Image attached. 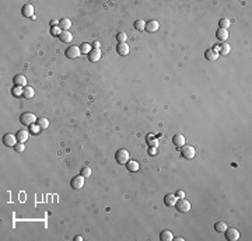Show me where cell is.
<instances>
[{
  "instance_id": "22",
  "label": "cell",
  "mask_w": 252,
  "mask_h": 241,
  "mask_svg": "<svg viewBox=\"0 0 252 241\" xmlns=\"http://www.w3.org/2000/svg\"><path fill=\"white\" fill-rule=\"evenodd\" d=\"M59 38H60L62 42H71V40H73V35H71L69 31H62V34L59 35Z\"/></svg>"
},
{
  "instance_id": "23",
  "label": "cell",
  "mask_w": 252,
  "mask_h": 241,
  "mask_svg": "<svg viewBox=\"0 0 252 241\" xmlns=\"http://www.w3.org/2000/svg\"><path fill=\"white\" fill-rule=\"evenodd\" d=\"M205 56H206V59H207V60H216V59L218 58V53L214 52L213 49H207L205 52Z\"/></svg>"
},
{
  "instance_id": "5",
  "label": "cell",
  "mask_w": 252,
  "mask_h": 241,
  "mask_svg": "<svg viewBox=\"0 0 252 241\" xmlns=\"http://www.w3.org/2000/svg\"><path fill=\"white\" fill-rule=\"evenodd\" d=\"M181 154H182V157H185V158H193L195 156H196V152H195V149H193V146H182L181 147Z\"/></svg>"
},
{
  "instance_id": "19",
  "label": "cell",
  "mask_w": 252,
  "mask_h": 241,
  "mask_svg": "<svg viewBox=\"0 0 252 241\" xmlns=\"http://www.w3.org/2000/svg\"><path fill=\"white\" fill-rule=\"evenodd\" d=\"M23 97L24 98H32L34 97V88H32V87H28V86L23 87Z\"/></svg>"
},
{
  "instance_id": "24",
  "label": "cell",
  "mask_w": 252,
  "mask_h": 241,
  "mask_svg": "<svg viewBox=\"0 0 252 241\" xmlns=\"http://www.w3.org/2000/svg\"><path fill=\"white\" fill-rule=\"evenodd\" d=\"M214 228H216V231H218V233H224V231L227 230V224L224 222H217L214 224Z\"/></svg>"
},
{
  "instance_id": "13",
  "label": "cell",
  "mask_w": 252,
  "mask_h": 241,
  "mask_svg": "<svg viewBox=\"0 0 252 241\" xmlns=\"http://www.w3.org/2000/svg\"><path fill=\"white\" fill-rule=\"evenodd\" d=\"M90 62H98L101 59V51L100 49H91V52L88 53Z\"/></svg>"
},
{
  "instance_id": "31",
  "label": "cell",
  "mask_w": 252,
  "mask_h": 241,
  "mask_svg": "<svg viewBox=\"0 0 252 241\" xmlns=\"http://www.w3.org/2000/svg\"><path fill=\"white\" fill-rule=\"evenodd\" d=\"M29 131H31L32 133H35V135H37V133H39V131H41V126L38 125V123H37V125H35V123H34V125H31V126H29Z\"/></svg>"
},
{
  "instance_id": "30",
  "label": "cell",
  "mask_w": 252,
  "mask_h": 241,
  "mask_svg": "<svg viewBox=\"0 0 252 241\" xmlns=\"http://www.w3.org/2000/svg\"><path fill=\"white\" fill-rule=\"evenodd\" d=\"M80 174L86 178V177H90L91 175V168H88V167H84V168H81V171H80Z\"/></svg>"
},
{
  "instance_id": "17",
  "label": "cell",
  "mask_w": 252,
  "mask_h": 241,
  "mask_svg": "<svg viewBox=\"0 0 252 241\" xmlns=\"http://www.w3.org/2000/svg\"><path fill=\"white\" fill-rule=\"evenodd\" d=\"M172 143L175 144L176 147H182V146H185V137L182 136V135H175V136L172 137Z\"/></svg>"
},
{
  "instance_id": "11",
  "label": "cell",
  "mask_w": 252,
  "mask_h": 241,
  "mask_svg": "<svg viewBox=\"0 0 252 241\" xmlns=\"http://www.w3.org/2000/svg\"><path fill=\"white\" fill-rule=\"evenodd\" d=\"M116 51H118L119 55L126 56L129 53V45L126 44V42H119L118 46H116Z\"/></svg>"
},
{
  "instance_id": "16",
  "label": "cell",
  "mask_w": 252,
  "mask_h": 241,
  "mask_svg": "<svg viewBox=\"0 0 252 241\" xmlns=\"http://www.w3.org/2000/svg\"><path fill=\"white\" fill-rule=\"evenodd\" d=\"M14 84H16L17 87H25L27 86L25 76H23V74H17V76L14 77Z\"/></svg>"
},
{
  "instance_id": "8",
  "label": "cell",
  "mask_w": 252,
  "mask_h": 241,
  "mask_svg": "<svg viewBox=\"0 0 252 241\" xmlns=\"http://www.w3.org/2000/svg\"><path fill=\"white\" fill-rule=\"evenodd\" d=\"M224 233H226V238L228 241H237L239 238V231L237 228H227Z\"/></svg>"
},
{
  "instance_id": "33",
  "label": "cell",
  "mask_w": 252,
  "mask_h": 241,
  "mask_svg": "<svg viewBox=\"0 0 252 241\" xmlns=\"http://www.w3.org/2000/svg\"><path fill=\"white\" fill-rule=\"evenodd\" d=\"M116 40H118V42H126V40H128V37H126L125 32H119L118 35H116Z\"/></svg>"
},
{
  "instance_id": "12",
  "label": "cell",
  "mask_w": 252,
  "mask_h": 241,
  "mask_svg": "<svg viewBox=\"0 0 252 241\" xmlns=\"http://www.w3.org/2000/svg\"><path fill=\"white\" fill-rule=\"evenodd\" d=\"M176 201H178V198H176L175 195H171V194L165 195V198H164V203H165L168 207H172V206H175Z\"/></svg>"
},
{
  "instance_id": "32",
  "label": "cell",
  "mask_w": 252,
  "mask_h": 241,
  "mask_svg": "<svg viewBox=\"0 0 252 241\" xmlns=\"http://www.w3.org/2000/svg\"><path fill=\"white\" fill-rule=\"evenodd\" d=\"M11 93H13L14 95H17V97H21V95H23V87H14Z\"/></svg>"
},
{
  "instance_id": "36",
  "label": "cell",
  "mask_w": 252,
  "mask_h": 241,
  "mask_svg": "<svg viewBox=\"0 0 252 241\" xmlns=\"http://www.w3.org/2000/svg\"><path fill=\"white\" fill-rule=\"evenodd\" d=\"M52 34H53V35H60L62 31H59L58 27H53V28H52Z\"/></svg>"
},
{
  "instance_id": "18",
  "label": "cell",
  "mask_w": 252,
  "mask_h": 241,
  "mask_svg": "<svg viewBox=\"0 0 252 241\" xmlns=\"http://www.w3.org/2000/svg\"><path fill=\"white\" fill-rule=\"evenodd\" d=\"M230 52H231L230 44H227V42H223V44L220 45V51H218V55H228Z\"/></svg>"
},
{
  "instance_id": "26",
  "label": "cell",
  "mask_w": 252,
  "mask_h": 241,
  "mask_svg": "<svg viewBox=\"0 0 252 241\" xmlns=\"http://www.w3.org/2000/svg\"><path fill=\"white\" fill-rule=\"evenodd\" d=\"M172 238H174V236L170 230H164L163 233H161V240L163 241H171Z\"/></svg>"
},
{
  "instance_id": "20",
  "label": "cell",
  "mask_w": 252,
  "mask_h": 241,
  "mask_svg": "<svg viewBox=\"0 0 252 241\" xmlns=\"http://www.w3.org/2000/svg\"><path fill=\"white\" fill-rule=\"evenodd\" d=\"M70 25H71V23H70V20L69 19H62L60 21H59V28L63 29V31L70 29Z\"/></svg>"
},
{
  "instance_id": "38",
  "label": "cell",
  "mask_w": 252,
  "mask_h": 241,
  "mask_svg": "<svg viewBox=\"0 0 252 241\" xmlns=\"http://www.w3.org/2000/svg\"><path fill=\"white\" fill-rule=\"evenodd\" d=\"M155 153H157L155 147H151V149H150V154H151V156H155Z\"/></svg>"
},
{
  "instance_id": "28",
  "label": "cell",
  "mask_w": 252,
  "mask_h": 241,
  "mask_svg": "<svg viewBox=\"0 0 252 241\" xmlns=\"http://www.w3.org/2000/svg\"><path fill=\"white\" fill-rule=\"evenodd\" d=\"M218 24H220V28H223V29H228V27H230L231 21H230L228 19H221L220 21H218Z\"/></svg>"
},
{
  "instance_id": "9",
  "label": "cell",
  "mask_w": 252,
  "mask_h": 241,
  "mask_svg": "<svg viewBox=\"0 0 252 241\" xmlns=\"http://www.w3.org/2000/svg\"><path fill=\"white\" fill-rule=\"evenodd\" d=\"M160 28V24H158L157 20H150L149 23H146V29L144 31H149V32H155L158 31Z\"/></svg>"
},
{
  "instance_id": "40",
  "label": "cell",
  "mask_w": 252,
  "mask_h": 241,
  "mask_svg": "<svg viewBox=\"0 0 252 241\" xmlns=\"http://www.w3.org/2000/svg\"><path fill=\"white\" fill-rule=\"evenodd\" d=\"M76 240L80 241V240H83V237H81V236H76Z\"/></svg>"
},
{
  "instance_id": "34",
  "label": "cell",
  "mask_w": 252,
  "mask_h": 241,
  "mask_svg": "<svg viewBox=\"0 0 252 241\" xmlns=\"http://www.w3.org/2000/svg\"><path fill=\"white\" fill-rule=\"evenodd\" d=\"M14 149H16V152H23L24 150V143H17L16 146H14Z\"/></svg>"
},
{
  "instance_id": "4",
  "label": "cell",
  "mask_w": 252,
  "mask_h": 241,
  "mask_svg": "<svg viewBox=\"0 0 252 241\" xmlns=\"http://www.w3.org/2000/svg\"><path fill=\"white\" fill-rule=\"evenodd\" d=\"M80 55H81L80 48L76 46V45H71V46H69L67 49H66V56H67L69 59H76V58H79Z\"/></svg>"
},
{
  "instance_id": "15",
  "label": "cell",
  "mask_w": 252,
  "mask_h": 241,
  "mask_svg": "<svg viewBox=\"0 0 252 241\" xmlns=\"http://www.w3.org/2000/svg\"><path fill=\"white\" fill-rule=\"evenodd\" d=\"M16 136H17V140H18V143H25V142L28 140L29 132H28V131H18Z\"/></svg>"
},
{
  "instance_id": "37",
  "label": "cell",
  "mask_w": 252,
  "mask_h": 241,
  "mask_svg": "<svg viewBox=\"0 0 252 241\" xmlns=\"http://www.w3.org/2000/svg\"><path fill=\"white\" fill-rule=\"evenodd\" d=\"M91 46H92V49H100V42H98V41H94Z\"/></svg>"
},
{
  "instance_id": "2",
  "label": "cell",
  "mask_w": 252,
  "mask_h": 241,
  "mask_svg": "<svg viewBox=\"0 0 252 241\" xmlns=\"http://www.w3.org/2000/svg\"><path fill=\"white\" fill-rule=\"evenodd\" d=\"M20 120H21V123H24V125L31 126V125H34V123L37 122L38 119H37V116H35L34 114H31V112H25V114H23V115H21Z\"/></svg>"
},
{
  "instance_id": "39",
  "label": "cell",
  "mask_w": 252,
  "mask_h": 241,
  "mask_svg": "<svg viewBox=\"0 0 252 241\" xmlns=\"http://www.w3.org/2000/svg\"><path fill=\"white\" fill-rule=\"evenodd\" d=\"M172 240H176V241H184V238H182V237H175V238H172Z\"/></svg>"
},
{
  "instance_id": "25",
  "label": "cell",
  "mask_w": 252,
  "mask_h": 241,
  "mask_svg": "<svg viewBox=\"0 0 252 241\" xmlns=\"http://www.w3.org/2000/svg\"><path fill=\"white\" fill-rule=\"evenodd\" d=\"M133 25H134V28H136L137 31H144L146 29V21L144 20H137Z\"/></svg>"
},
{
  "instance_id": "29",
  "label": "cell",
  "mask_w": 252,
  "mask_h": 241,
  "mask_svg": "<svg viewBox=\"0 0 252 241\" xmlns=\"http://www.w3.org/2000/svg\"><path fill=\"white\" fill-rule=\"evenodd\" d=\"M37 123L41 126V129H46L48 126H49V120H48L46 118H39L37 120Z\"/></svg>"
},
{
  "instance_id": "7",
  "label": "cell",
  "mask_w": 252,
  "mask_h": 241,
  "mask_svg": "<svg viewBox=\"0 0 252 241\" xmlns=\"http://www.w3.org/2000/svg\"><path fill=\"white\" fill-rule=\"evenodd\" d=\"M70 185H71V188H73V189H81L83 185H84V177L81 175V174H80V175H77V177H73Z\"/></svg>"
},
{
  "instance_id": "1",
  "label": "cell",
  "mask_w": 252,
  "mask_h": 241,
  "mask_svg": "<svg viewBox=\"0 0 252 241\" xmlns=\"http://www.w3.org/2000/svg\"><path fill=\"white\" fill-rule=\"evenodd\" d=\"M115 158H116V163H118V164L125 165L126 163L129 161V152L126 149L118 150V152H116V154H115Z\"/></svg>"
},
{
  "instance_id": "14",
  "label": "cell",
  "mask_w": 252,
  "mask_h": 241,
  "mask_svg": "<svg viewBox=\"0 0 252 241\" xmlns=\"http://www.w3.org/2000/svg\"><path fill=\"white\" fill-rule=\"evenodd\" d=\"M21 13H23L24 17H34V7H32V4H25L23 7V10H21Z\"/></svg>"
},
{
  "instance_id": "10",
  "label": "cell",
  "mask_w": 252,
  "mask_h": 241,
  "mask_svg": "<svg viewBox=\"0 0 252 241\" xmlns=\"http://www.w3.org/2000/svg\"><path fill=\"white\" fill-rule=\"evenodd\" d=\"M216 38L221 42L227 41L228 40V31H227V29H223V28H218L217 31H216Z\"/></svg>"
},
{
  "instance_id": "27",
  "label": "cell",
  "mask_w": 252,
  "mask_h": 241,
  "mask_svg": "<svg viewBox=\"0 0 252 241\" xmlns=\"http://www.w3.org/2000/svg\"><path fill=\"white\" fill-rule=\"evenodd\" d=\"M91 49H92V46L90 44H87V42L80 46V52H81V55H84V53H87V55H88V53L91 52Z\"/></svg>"
},
{
  "instance_id": "21",
  "label": "cell",
  "mask_w": 252,
  "mask_h": 241,
  "mask_svg": "<svg viewBox=\"0 0 252 241\" xmlns=\"http://www.w3.org/2000/svg\"><path fill=\"white\" fill-rule=\"evenodd\" d=\"M126 168H128L129 171H132V173H134V171L139 170V163L133 161V160H129L128 163H126Z\"/></svg>"
},
{
  "instance_id": "6",
  "label": "cell",
  "mask_w": 252,
  "mask_h": 241,
  "mask_svg": "<svg viewBox=\"0 0 252 241\" xmlns=\"http://www.w3.org/2000/svg\"><path fill=\"white\" fill-rule=\"evenodd\" d=\"M3 143H4L6 146H8V147H14L17 143H18V140H17V136L7 133V135L3 136Z\"/></svg>"
},
{
  "instance_id": "35",
  "label": "cell",
  "mask_w": 252,
  "mask_h": 241,
  "mask_svg": "<svg viewBox=\"0 0 252 241\" xmlns=\"http://www.w3.org/2000/svg\"><path fill=\"white\" fill-rule=\"evenodd\" d=\"M175 196L178 198V199H182V198H185V192H184V191H178Z\"/></svg>"
},
{
  "instance_id": "3",
  "label": "cell",
  "mask_w": 252,
  "mask_h": 241,
  "mask_svg": "<svg viewBox=\"0 0 252 241\" xmlns=\"http://www.w3.org/2000/svg\"><path fill=\"white\" fill-rule=\"evenodd\" d=\"M175 206H176V210H179V212H182V213H186V212H189V210H191V203H189V202L185 199V198H182V199H178V201H176Z\"/></svg>"
}]
</instances>
